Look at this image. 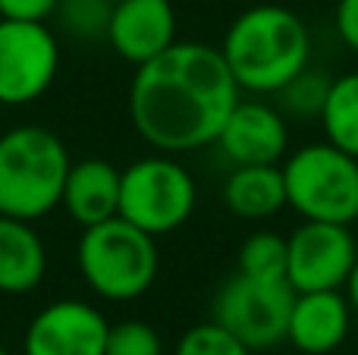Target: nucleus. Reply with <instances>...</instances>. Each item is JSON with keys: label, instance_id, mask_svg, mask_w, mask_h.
<instances>
[{"label": "nucleus", "instance_id": "obj_1", "mask_svg": "<svg viewBox=\"0 0 358 355\" xmlns=\"http://www.w3.org/2000/svg\"><path fill=\"white\" fill-rule=\"evenodd\" d=\"M239 94L220 48L173 41L155 60L136 66L129 117L155 151L189 154L217 142Z\"/></svg>", "mask_w": 358, "mask_h": 355}, {"label": "nucleus", "instance_id": "obj_2", "mask_svg": "<svg viewBox=\"0 0 358 355\" xmlns=\"http://www.w3.org/2000/svg\"><path fill=\"white\" fill-rule=\"evenodd\" d=\"M311 29L283 3H255L227 25L220 54L239 92L273 98L311 63Z\"/></svg>", "mask_w": 358, "mask_h": 355}, {"label": "nucleus", "instance_id": "obj_3", "mask_svg": "<svg viewBox=\"0 0 358 355\" xmlns=\"http://www.w3.org/2000/svg\"><path fill=\"white\" fill-rule=\"evenodd\" d=\"M69 164L66 145L44 126L0 132V214L29 224L48 217L60 208Z\"/></svg>", "mask_w": 358, "mask_h": 355}, {"label": "nucleus", "instance_id": "obj_4", "mask_svg": "<svg viewBox=\"0 0 358 355\" xmlns=\"http://www.w3.org/2000/svg\"><path fill=\"white\" fill-rule=\"evenodd\" d=\"M76 261L85 287L107 302L142 299L161 270L157 239L120 214L82 230Z\"/></svg>", "mask_w": 358, "mask_h": 355}, {"label": "nucleus", "instance_id": "obj_5", "mask_svg": "<svg viewBox=\"0 0 358 355\" xmlns=\"http://www.w3.org/2000/svg\"><path fill=\"white\" fill-rule=\"evenodd\" d=\"M286 205L302 220L346 224L358 220V157L324 142L289 151L280 164Z\"/></svg>", "mask_w": 358, "mask_h": 355}, {"label": "nucleus", "instance_id": "obj_6", "mask_svg": "<svg viewBox=\"0 0 358 355\" xmlns=\"http://www.w3.org/2000/svg\"><path fill=\"white\" fill-rule=\"evenodd\" d=\"M198 186L173 154H151L120 170V217L132 226L167 236L195 214Z\"/></svg>", "mask_w": 358, "mask_h": 355}, {"label": "nucleus", "instance_id": "obj_7", "mask_svg": "<svg viewBox=\"0 0 358 355\" xmlns=\"http://www.w3.org/2000/svg\"><path fill=\"white\" fill-rule=\"evenodd\" d=\"M292 287L286 280H255L236 270L217 287L210 302V321L233 333L252 352L286 343V324L292 308Z\"/></svg>", "mask_w": 358, "mask_h": 355}, {"label": "nucleus", "instance_id": "obj_8", "mask_svg": "<svg viewBox=\"0 0 358 355\" xmlns=\"http://www.w3.org/2000/svg\"><path fill=\"white\" fill-rule=\"evenodd\" d=\"M60 69V44L48 22L0 19V104L22 107L48 94Z\"/></svg>", "mask_w": 358, "mask_h": 355}, {"label": "nucleus", "instance_id": "obj_9", "mask_svg": "<svg viewBox=\"0 0 358 355\" xmlns=\"http://www.w3.org/2000/svg\"><path fill=\"white\" fill-rule=\"evenodd\" d=\"M355 258L358 242L346 224L302 220L286 236V283L292 293L343 289Z\"/></svg>", "mask_w": 358, "mask_h": 355}, {"label": "nucleus", "instance_id": "obj_10", "mask_svg": "<svg viewBox=\"0 0 358 355\" xmlns=\"http://www.w3.org/2000/svg\"><path fill=\"white\" fill-rule=\"evenodd\" d=\"M214 145L229 167L283 164V157L289 154V126L277 104H267L261 98H239Z\"/></svg>", "mask_w": 358, "mask_h": 355}, {"label": "nucleus", "instance_id": "obj_11", "mask_svg": "<svg viewBox=\"0 0 358 355\" xmlns=\"http://www.w3.org/2000/svg\"><path fill=\"white\" fill-rule=\"evenodd\" d=\"M107 318L82 299H60L31 318L22 355H104Z\"/></svg>", "mask_w": 358, "mask_h": 355}, {"label": "nucleus", "instance_id": "obj_12", "mask_svg": "<svg viewBox=\"0 0 358 355\" xmlns=\"http://www.w3.org/2000/svg\"><path fill=\"white\" fill-rule=\"evenodd\" d=\"M107 44L120 60L142 66L176 41L173 0H120L110 10Z\"/></svg>", "mask_w": 358, "mask_h": 355}, {"label": "nucleus", "instance_id": "obj_13", "mask_svg": "<svg viewBox=\"0 0 358 355\" xmlns=\"http://www.w3.org/2000/svg\"><path fill=\"white\" fill-rule=\"evenodd\" d=\"M352 331V305L343 289L296 293L286 324V343L305 355H330Z\"/></svg>", "mask_w": 358, "mask_h": 355}, {"label": "nucleus", "instance_id": "obj_14", "mask_svg": "<svg viewBox=\"0 0 358 355\" xmlns=\"http://www.w3.org/2000/svg\"><path fill=\"white\" fill-rule=\"evenodd\" d=\"M60 208L82 230L117 217L120 170L110 161H101V157H85V161L69 164V173H66L63 195H60Z\"/></svg>", "mask_w": 358, "mask_h": 355}, {"label": "nucleus", "instance_id": "obj_15", "mask_svg": "<svg viewBox=\"0 0 358 355\" xmlns=\"http://www.w3.org/2000/svg\"><path fill=\"white\" fill-rule=\"evenodd\" d=\"M48 274V249L29 220L0 214V293L22 296L41 287Z\"/></svg>", "mask_w": 358, "mask_h": 355}, {"label": "nucleus", "instance_id": "obj_16", "mask_svg": "<svg viewBox=\"0 0 358 355\" xmlns=\"http://www.w3.org/2000/svg\"><path fill=\"white\" fill-rule=\"evenodd\" d=\"M223 205L242 220H267L286 208V182L280 164L233 167L223 180Z\"/></svg>", "mask_w": 358, "mask_h": 355}, {"label": "nucleus", "instance_id": "obj_17", "mask_svg": "<svg viewBox=\"0 0 358 355\" xmlns=\"http://www.w3.org/2000/svg\"><path fill=\"white\" fill-rule=\"evenodd\" d=\"M317 123L330 145L358 157V69L334 75Z\"/></svg>", "mask_w": 358, "mask_h": 355}, {"label": "nucleus", "instance_id": "obj_18", "mask_svg": "<svg viewBox=\"0 0 358 355\" xmlns=\"http://www.w3.org/2000/svg\"><path fill=\"white\" fill-rule=\"evenodd\" d=\"M330 82L334 75L324 73L321 66H305L289 85H283L273 98H277V107L283 110V117L292 119H317L321 117V107L327 101Z\"/></svg>", "mask_w": 358, "mask_h": 355}, {"label": "nucleus", "instance_id": "obj_19", "mask_svg": "<svg viewBox=\"0 0 358 355\" xmlns=\"http://www.w3.org/2000/svg\"><path fill=\"white\" fill-rule=\"evenodd\" d=\"M236 270L255 280H286V236L258 230L239 245Z\"/></svg>", "mask_w": 358, "mask_h": 355}, {"label": "nucleus", "instance_id": "obj_20", "mask_svg": "<svg viewBox=\"0 0 358 355\" xmlns=\"http://www.w3.org/2000/svg\"><path fill=\"white\" fill-rule=\"evenodd\" d=\"M110 0H60L57 3V22L79 41H98L107 38L110 25Z\"/></svg>", "mask_w": 358, "mask_h": 355}, {"label": "nucleus", "instance_id": "obj_21", "mask_svg": "<svg viewBox=\"0 0 358 355\" xmlns=\"http://www.w3.org/2000/svg\"><path fill=\"white\" fill-rule=\"evenodd\" d=\"M104 355H164V340L148 321H120L107 331Z\"/></svg>", "mask_w": 358, "mask_h": 355}, {"label": "nucleus", "instance_id": "obj_22", "mask_svg": "<svg viewBox=\"0 0 358 355\" xmlns=\"http://www.w3.org/2000/svg\"><path fill=\"white\" fill-rule=\"evenodd\" d=\"M173 355H252L245 343L227 333L220 324L214 321H204V324H195L179 337Z\"/></svg>", "mask_w": 358, "mask_h": 355}, {"label": "nucleus", "instance_id": "obj_23", "mask_svg": "<svg viewBox=\"0 0 358 355\" xmlns=\"http://www.w3.org/2000/svg\"><path fill=\"white\" fill-rule=\"evenodd\" d=\"M60 0H0V19L16 22H48Z\"/></svg>", "mask_w": 358, "mask_h": 355}, {"label": "nucleus", "instance_id": "obj_24", "mask_svg": "<svg viewBox=\"0 0 358 355\" xmlns=\"http://www.w3.org/2000/svg\"><path fill=\"white\" fill-rule=\"evenodd\" d=\"M334 29L343 48L358 54V0H336L334 10Z\"/></svg>", "mask_w": 358, "mask_h": 355}, {"label": "nucleus", "instance_id": "obj_25", "mask_svg": "<svg viewBox=\"0 0 358 355\" xmlns=\"http://www.w3.org/2000/svg\"><path fill=\"white\" fill-rule=\"evenodd\" d=\"M343 293H346L349 305H352V314H358V258H355L352 270H349V280H346V287H343Z\"/></svg>", "mask_w": 358, "mask_h": 355}, {"label": "nucleus", "instance_id": "obj_26", "mask_svg": "<svg viewBox=\"0 0 358 355\" xmlns=\"http://www.w3.org/2000/svg\"><path fill=\"white\" fill-rule=\"evenodd\" d=\"M0 355H10V352H6V349H3V346H0Z\"/></svg>", "mask_w": 358, "mask_h": 355}, {"label": "nucleus", "instance_id": "obj_27", "mask_svg": "<svg viewBox=\"0 0 358 355\" xmlns=\"http://www.w3.org/2000/svg\"><path fill=\"white\" fill-rule=\"evenodd\" d=\"M0 117H3V104H0Z\"/></svg>", "mask_w": 358, "mask_h": 355}, {"label": "nucleus", "instance_id": "obj_28", "mask_svg": "<svg viewBox=\"0 0 358 355\" xmlns=\"http://www.w3.org/2000/svg\"><path fill=\"white\" fill-rule=\"evenodd\" d=\"M110 3H120V0H110Z\"/></svg>", "mask_w": 358, "mask_h": 355}]
</instances>
